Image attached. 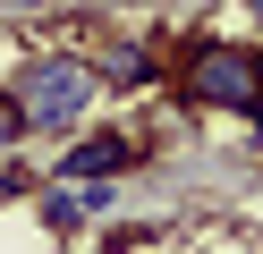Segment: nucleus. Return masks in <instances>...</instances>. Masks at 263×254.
<instances>
[{
  "label": "nucleus",
  "instance_id": "1",
  "mask_svg": "<svg viewBox=\"0 0 263 254\" xmlns=\"http://www.w3.org/2000/svg\"><path fill=\"white\" fill-rule=\"evenodd\" d=\"M170 93L187 110H221V119L263 127V51L246 34H195L187 51H170Z\"/></svg>",
  "mask_w": 263,
  "mask_h": 254
},
{
  "label": "nucleus",
  "instance_id": "2",
  "mask_svg": "<svg viewBox=\"0 0 263 254\" xmlns=\"http://www.w3.org/2000/svg\"><path fill=\"white\" fill-rule=\"evenodd\" d=\"M9 102H17V127L26 135H77L102 93H93L85 51H34V60L9 76Z\"/></svg>",
  "mask_w": 263,
  "mask_h": 254
},
{
  "label": "nucleus",
  "instance_id": "3",
  "mask_svg": "<svg viewBox=\"0 0 263 254\" xmlns=\"http://www.w3.org/2000/svg\"><path fill=\"white\" fill-rule=\"evenodd\" d=\"M93 68V93H153V85H170V51L153 43V34H102V43L85 51Z\"/></svg>",
  "mask_w": 263,
  "mask_h": 254
},
{
  "label": "nucleus",
  "instance_id": "4",
  "mask_svg": "<svg viewBox=\"0 0 263 254\" xmlns=\"http://www.w3.org/2000/svg\"><path fill=\"white\" fill-rule=\"evenodd\" d=\"M110 212H119V178H85V186H68V178H43V195H34V220H43L51 237L110 229Z\"/></svg>",
  "mask_w": 263,
  "mask_h": 254
},
{
  "label": "nucleus",
  "instance_id": "5",
  "mask_svg": "<svg viewBox=\"0 0 263 254\" xmlns=\"http://www.w3.org/2000/svg\"><path fill=\"white\" fill-rule=\"evenodd\" d=\"M136 161H144V135L93 127V135H77V144H68V152L51 161V178H68V186H85V178H127Z\"/></svg>",
  "mask_w": 263,
  "mask_h": 254
},
{
  "label": "nucleus",
  "instance_id": "6",
  "mask_svg": "<svg viewBox=\"0 0 263 254\" xmlns=\"http://www.w3.org/2000/svg\"><path fill=\"white\" fill-rule=\"evenodd\" d=\"M17 152H26V127H17V102H9V93H0V169H9V161H17Z\"/></svg>",
  "mask_w": 263,
  "mask_h": 254
},
{
  "label": "nucleus",
  "instance_id": "7",
  "mask_svg": "<svg viewBox=\"0 0 263 254\" xmlns=\"http://www.w3.org/2000/svg\"><path fill=\"white\" fill-rule=\"evenodd\" d=\"M0 9H51V0H0Z\"/></svg>",
  "mask_w": 263,
  "mask_h": 254
}]
</instances>
